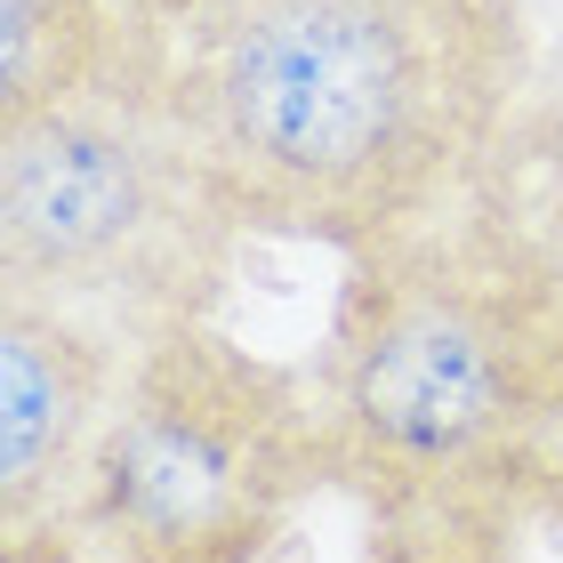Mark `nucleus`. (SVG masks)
<instances>
[{
	"mask_svg": "<svg viewBox=\"0 0 563 563\" xmlns=\"http://www.w3.org/2000/svg\"><path fill=\"white\" fill-rule=\"evenodd\" d=\"M531 81L523 0H201L169 106L250 242L363 258L467 210Z\"/></svg>",
	"mask_w": 563,
	"mask_h": 563,
	"instance_id": "f257e3e1",
	"label": "nucleus"
},
{
	"mask_svg": "<svg viewBox=\"0 0 563 563\" xmlns=\"http://www.w3.org/2000/svg\"><path fill=\"white\" fill-rule=\"evenodd\" d=\"M330 483L378 523L531 499L563 395V266L507 218H459L346 258L314 354Z\"/></svg>",
	"mask_w": 563,
	"mask_h": 563,
	"instance_id": "f03ea898",
	"label": "nucleus"
},
{
	"mask_svg": "<svg viewBox=\"0 0 563 563\" xmlns=\"http://www.w3.org/2000/svg\"><path fill=\"white\" fill-rule=\"evenodd\" d=\"M242 242L169 89L0 113V290L73 306L137 346L218 314Z\"/></svg>",
	"mask_w": 563,
	"mask_h": 563,
	"instance_id": "7ed1b4c3",
	"label": "nucleus"
},
{
	"mask_svg": "<svg viewBox=\"0 0 563 563\" xmlns=\"http://www.w3.org/2000/svg\"><path fill=\"white\" fill-rule=\"evenodd\" d=\"M322 483L314 378L201 314L130 346L65 523L97 563H258Z\"/></svg>",
	"mask_w": 563,
	"mask_h": 563,
	"instance_id": "20e7f679",
	"label": "nucleus"
},
{
	"mask_svg": "<svg viewBox=\"0 0 563 563\" xmlns=\"http://www.w3.org/2000/svg\"><path fill=\"white\" fill-rule=\"evenodd\" d=\"M130 339L73 306L0 290V540L57 523L121 402Z\"/></svg>",
	"mask_w": 563,
	"mask_h": 563,
	"instance_id": "39448f33",
	"label": "nucleus"
},
{
	"mask_svg": "<svg viewBox=\"0 0 563 563\" xmlns=\"http://www.w3.org/2000/svg\"><path fill=\"white\" fill-rule=\"evenodd\" d=\"M201 0H0V113L169 89Z\"/></svg>",
	"mask_w": 563,
	"mask_h": 563,
	"instance_id": "423d86ee",
	"label": "nucleus"
},
{
	"mask_svg": "<svg viewBox=\"0 0 563 563\" xmlns=\"http://www.w3.org/2000/svg\"><path fill=\"white\" fill-rule=\"evenodd\" d=\"M475 201L516 225L548 266H563V65L555 73L540 65V81H531L516 130H507V145H499V162H492Z\"/></svg>",
	"mask_w": 563,
	"mask_h": 563,
	"instance_id": "0eeeda50",
	"label": "nucleus"
},
{
	"mask_svg": "<svg viewBox=\"0 0 563 563\" xmlns=\"http://www.w3.org/2000/svg\"><path fill=\"white\" fill-rule=\"evenodd\" d=\"M0 563H97V555L81 548V531H73V523L57 516V523L9 531V540H0Z\"/></svg>",
	"mask_w": 563,
	"mask_h": 563,
	"instance_id": "6e6552de",
	"label": "nucleus"
},
{
	"mask_svg": "<svg viewBox=\"0 0 563 563\" xmlns=\"http://www.w3.org/2000/svg\"><path fill=\"white\" fill-rule=\"evenodd\" d=\"M531 507L548 523H563V395H555V419L540 434V467H531Z\"/></svg>",
	"mask_w": 563,
	"mask_h": 563,
	"instance_id": "1a4fd4ad",
	"label": "nucleus"
}]
</instances>
